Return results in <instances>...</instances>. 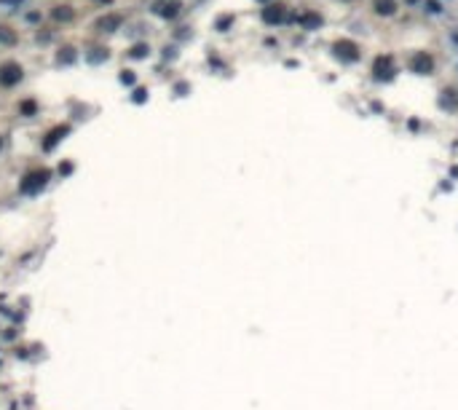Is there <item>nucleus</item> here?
<instances>
[{
  "label": "nucleus",
  "instance_id": "1",
  "mask_svg": "<svg viewBox=\"0 0 458 410\" xmlns=\"http://www.w3.org/2000/svg\"><path fill=\"white\" fill-rule=\"evenodd\" d=\"M51 180V169L49 166H38V169H30L22 180H19V193L22 196H38L46 191V185Z\"/></svg>",
  "mask_w": 458,
  "mask_h": 410
},
{
  "label": "nucleus",
  "instance_id": "2",
  "mask_svg": "<svg viewBox=\"0 0 458 410\" xmlns=\"http://www.w3.org/2000/svg\"><path fill=\"white\" fill-rule=\"evenodd\" d=\"M24 81V67L16 59H6L0 62V89H16Z\"/></svg>",
  "mask_w": 458,
  "mask_h": 410
},
{
  "label": "nucleus",
  "instance_id": "3",
  "mask_svg": "<svg viewBox=\"0 0 458 410\" xmlns=\"http://www.w3.org/2000/svg\"><path fill=\"white\" fill-rule=\"evenodd\" d=\"M70 134H72V124H57L54 129H49V132L43 134L41 151L43 153H54V151H57V145L62 142V139H67Z\"/></svg>",
  "mask_w": 458,
  "mask_h": 410
},
{
  "label": "nucleus",
  "instance_id": "4",
  "mask_svg": "<svg viewBox=\"0 0 458 410\" xmlns=\"http://www.w3.org/2000/svg\"><path fill=\"white\" fill-rule=\"evenodd\" d=\"M121 27H124V14H118V11H107V14H102L99 19L94 22V30H97V32H105V35L118 32Z\"/></svg>",
  "mask_w": 458,
  "mask_h": 410
},
{
  "label": "nucleus",
  "instance_id": "5",
  "mask_svg": "<svg viewBox=\"0 0 458 410\" xmlns=\"http://www.w3.org/2000/svg\"><path fill=\"white\" fill-rule=\"evenodd\" d=\"M150 11L156 16H161V19H166V22H174L177 16H180V11H182V3L180 0H158V3L150 6Z\"/></svg>",
  "mask_w": 458,
  "mask_h": 410
},
{
  "label": "nucleus",
  "instance_id": "6",
  "mask_svg": "<svg viewBox=\"0 0 458 410\" xmlns=\"http://www.w3.org/2000/svg\"><path fill=\"white\" fill-rule=\"evenodd\" d=\"M49 16L54 24H70V22H75V8L70 3H57V6H51Z\"/></svg>",
  "mask_w": 458,
  "mask_h": 410
},
{
  "label": "nucleus",
  "instance_id": "7",
  "mask_svg": "<svg viewBox=\"0 0 458 410\" xmlns=\"http://www.w3.org/2000/svg\"><path fill=\"white\" fill-rule=\"evenodd\" d=\"M110 59V49L107 46H94V49L83 51V62L89 64V67H99V64H105Z\"/></svg>",
  "mask_w": 458,
  "mask_h": 410
},
{
  "label": "nucleus",
  "instance_id": "8",
  "mask_svg": "<svg viewBox=\"0 0 458 410\" xmlns=\"http://www.w3.org/2000/svg\"><path fill=\"white\" fill-rule=\"evenodd\" d=\"M78 62V49L75 46H59L57 51V64L59 67H72Z\"/></svg>",
  "mask_w": 458,
  "mask_h": 410
},
{
  "label": "nucleus",
  "instance_id": "9",
  "mask_svg": "<svg viewBox=\"0 0 458 410\" xmlns=\"http://www.w3.org/2000/svg\"><path fill=\"white\" fill-rule=\"evenodd\" d=\"M16 113H19L22 118H35V116L41 113L38 99H35V97H24V99H19V105H16Z\"/></svg>",
  "mask_w": 458,
  "mask_h": 410
},
{
  "label": "nucleus",
  "instance_id": "10",
  "mask_svg": "<svg viewBox=\"0 0 458 410\" xmlns=\"http://www.w3.org/2000/svg\"><path fill=\"white\" fill-rule=\"evenodd\" d=\"M263 19H265V24H282L287 19V8L284 6H265Z\"/></svg>",
  "mask_w": 458,
  "mask_h": 410
},
{
  "label": "nucleus",
  "instance_id": "11",
  "mask_svg": "<svg viewBox=\"0 0 458 410\" xmlns=\"http://www.w3.org/2000/svg\"><path fill=\"white\" fill-rule=\"evenodd\" d=\"M0 46H3V49L19 46V32H16L11 24H0Z\"/></svg>",
  "mask_w": 458,
  "mask_h": 410
},
{
  "label": "nucleus",
  "instance_id": "12",
  "mask_svg": "<svg viewBox=\"0 0 458 410\" xmlns=\"http://www.w3.org/2000/svg\"><path fill=\"white\" fill-rule=\"evenodd\" d=\"M126 54L132 59H147V57H150V43H147V41H137V43L129 46Z\"/></svg>",
  "mask_w": 458,
  "mask_h": 410
},
{
  "label": "nucleus",
  "instance_id": "13",
  "mask_svg": "<svg viewBox=\"0 0 458 410\" xmlns=\"http://www.w3.org/2000/svg\"><path fill=\"white\" fill-rule=\"evenodd\" d=\"M332 49L338 51V57H340V59H354V57H357V46L349 43V41H338V43L332 46Z\"/></svg>",
  "mask_w": 458,
  "mask_h": 410
},
{
  "label": "nucleus",
  "instance_id": "14",
  "mask_svg": "<svg viewBox=\"0 0 458 410\" xmlns=\"http://www.w3.org/2000/svg\"><path fill=\"white\" fill-rule=\"evenodd\" d=\"M372 6H375V11H378L380 16L397 14V0H372Z\"/></svg>",
  "mask_w": 458,
  "mask_h": 410
},
{
  "label": "nucleus",
  "instance_id": "15",
  "mask_svg": "<svg viewBox=\"0 0 458 410\" xmlns=\"http://www.w3.org/2000/svg\"><path fill=\"white\" fill-rule=\"evenodd\" d=\"M22 22H24V24H30V27H41V24H43V11H41V8L24 11V14H22Z\"/></svg>",
  "mask_w": 458,
  "mask_h": 410
},
{
  "label": "nucleus",
  "instance_id": "16",
  "mask_svg": "<svg viewBox=\"0 0 458 410\" xmlns=\"http://www.w3.org/2000/svg\"><path fill=\"white\" fill-rule=\"evenodd\" d=\"M413 67L421 70V72H432V57H429V54H415Z\"/></svg>",
  "mask_w": 458,
  "mask_h": 410
},
{
  "label": "nucleus",
  "instance_id": "17",
  "mask_svg": "<svg viewBox=\"0 0 458 410\" xmlns=\"http://www.w3.org/2000/svg\"><path fill=\"white\" fill-rule=\"evenodd\" d=\"M51 41H54V30H51V27H38V30H35V43L49 46Z\"/></svg>",
  "mask_w": 458,
  "mask_h": 410
},
{
  "label": "nucleus",
  "instance_id": "18",
  "mask_svg": "<svg viewBox=\"0 0 458 410\" xmlns=\"http://www.w3.org/2000/svg\"><path fill=\"white\" fill-rule=\"evenodd\" d=\"M118 83H121V86L134 89V86H137V72H134V70H121V72H118Z\"/></svg>",
  "mask_w": 458,
  "mask_h": 410
},
{
  "label": "nucleus",
  "instance_id": "19",
  "mask_svg": "<svg viewBox=\"0 0 458 410\" xmlns=\"http://www.w3.org/2000/svg\"><path fill=\"white\" fill-rule=\"evenodd\" d=\"M129 102H132V105H145V102H147V89L145 86H134L132 94H129Z\"/></svg>",
  "mask_w": 458,
  "mask_h": 410
},
{
  "label": "nucleus",
  "instance_id": "20",
  "mask_svg": "<svg viewBox=\"0 0 458 410\" xmlns=\"http://www.w3.org/2000/svg\"><path fill=\"white\" fill-rule=\"evenodd\" d=\"M27 3V0H0V6L3 8H8L11 14H16V11H22V6Z\"/></svg>",
  "mask_w": 458,
  "mask_h": 410
},
{
  "label": "nucleus",
  "instance_id": "21",
  "mask_svg": "<svg viewBox=\"0 0 458 410\" xmlns=\"http://www.w3.org/2000/svg\"><path fill=\"white\" fill-rule=\"evenodd\" d=\"M57 172H59V177H70L72 172H75V164H72V161H62L57 166Z\"/></svg>",
  "mask_w": 458,
  "mask_h": 410
},
{
  "label": "nucleus",
  "instance_id": "22",
  "mask_svg": "<svg viewBox=\"0 0 458 410\" xmlns=\"http://www.w3.org/2000/svg\"><path fill=\"white\" fill-rule=\"evenodd\" d=\"M426 11L429 14H445V8H442V3H437V0H426Z\"/></svg>",
  "mask_w": 458,
  "mask_h": 410
},
{
  "label": "nucleus",
  "instance_id": "23",
  "mask_svg": "<svg viewBox=\"0 0 458 410\" xmlns=\"http://www.w3.org/2000/svg\"><path fill=\"white\" fill-rule=\"evenodd\" d=\"M231 22H233V19H231V16H222V19L217 22V30H225V27H228Z\"/></svg>",
  "mask_w": 458,
  "mask_h": 410
},
{
  "label": "nucleus",
  "instance_id": "24",
  "mask_svg": "<svg viewBox=\"0 0 458 410\" xmlns=\"http://www.w3.org/2000/svg\"><path fill=\"white\" fill-rule=\"evenodd\" d=\"M174 91H177V94H180V97H182V94H185V91H188V83H177V86H174Z\"/></svg>",
  "mask_w": 458,
  "mask_h": 410
},
{
  "label": "nucleus",
  "instance_id": "25",
  "mask_svg": "<svg viewBox=\"0 0 458 410\" xmlns=\"http://www.w3.org/2000/svg\"><path fill=\"white\" fill-rule=\"evenodd\" d=\"M450 41L458 46V30H450Z\"/></svg>",
  "mask_w": 458,
  "mask_h": 410
},
{
  "label": "nucleus",
  "instance_id": "26",
  "mask_svg": "<svg viewBox=\"0 0 458 410\" xmlns=\"http://www.w3.org/2000/svg\"><path fill=\"white\" fill-rule=\"evenodd\" d=\"M97 3H102V6H113V0H97Z\"/></svg>",
  "mask_w": 458,
  "mask_h": 410
},
{
  "label": "nucleus",
  "instance_id": "27",
  "mask_svg": "<svg viewBox=\"0 0 458 410\" xmlns=\"http://www.w3.org/2000/svg\"><path fill=\"white\" fill-rule=\"evenodd\" d=\"M407 3H410V6H415V3H418V0H407Z\"/></svg>",
  "mask_w": 458,
  "mask_h": 410
},
{
  "label": "nucleus",
  "instance_id": "28",
  "mask_svg": "<svg viewBox=\"0 0 458 410\" xmlns=\"http://www.w3.org/2000/svg\"><path fill=\"white\" fill-rule=\"evenodd\" d=\"M0 151H3V137H0Z\"/></svg>",
  "mask_w": 458,
  "mask_h": 410
}]
</instances>
